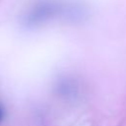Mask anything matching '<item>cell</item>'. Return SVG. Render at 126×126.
I'll use <instances>...</instances> for the list:
<instances>
[{
	"label": "cell",
	"instance_id": "6da1fadb",
	"mask_svg": "<svg viewBox=\"0 0 126 126\" xmlns=\"http://www.w3.org/2000/svg\"><path fill=\"white\" fill-rule=\"evenodd\" d=\"M57 5L52 2H42L34 6L29 13L27 21L31 24L41 23L51 18L57 12Z\"/></svg>",
	"mask_w": 126,
	"mask_h": 126
},
{
	"label": "cell",
	"instance_id": "7a4b0ae2",
	"mask_svg": "<svg viewBox=\"0 0 126 126\" xmlns=\"http://www.w3.org/2000/svg\"><path fill=\"white\" fill-rule=\"evenodd\" d=\"M2 118H3V110H2V108L0 107V121L2 120Z\"/></svg>",
	"mask_w": 126,
	"mask_h": 126
}]
</instances>
